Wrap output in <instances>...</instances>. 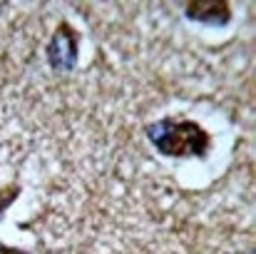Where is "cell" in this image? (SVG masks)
I'll list each match as a JSON object with an SVG mask.
<instances>
[{
    "label": "cell",
    "instance_id": "cell-1",
    "mask_svg": "<svg viewBox=\"0 0 256 254\" xmlns=\"http://www.w3.org/2000/svg\"><path fill=\"white\" fill-rule=\"evenodd\" d=\"M147 142L170 160H204L212 150V135L194 120L186 117H160L144 125Z\"/></svg>",
    "mask_w": 256,
    "mask_h": 254
},
{
    "label": "cell",
    "instance_id": "cell-2",
    "mask_svg": "<svg viewBox=\"0 0 256 254\" xmlns=\"http://www.w3.org/2000/svg\"><path fill=\"white\" fill-rule=\"evenodd\" d=\"M80 43H82L80 30L70 20H60L45 45V58H48L50 70L60 75L72 73L80 63Z\"/></svg>",
    "mask_w": 256,
    "mask_h": 254
},
{
    "label": "cell",
    "instance_id": "cell-3",
    "mask_svg": "<svg viewBox=\"0 0 256 254\" xmlns=\"http://www.w3.org/2000/svg\"><path fill=\"white\" fill-rule=\"evenodd\" d=\"M184 18L206 28H226L234 13L226 0H189L184 3Z\"/></svg>",
    "mask_w": 256,
    "mask_h": 254
},
{
    "label": "cell",
    "instance_id": "cell-4",
    "mask_svg": "<svg viewBox=\"0 0 256 254\" xmlns=\"http://www.w3.org/2000/svg\"><path fill=\"white\" fill-rule=\"evenodd\" d=\"M20 194H22V187H20L18 182H10V184L0 187V222H2L5 212L15 204V199H18Z\"/></svg>",
    "mask_w": 256,
    "mask_h": 254
},
{
    "label": "cell",
    "instance_id": "cell-5",
    "mask_svg": "<svg viewBox=\"0 0 256 254\" xmlns=\"http://www.w3.org/2000/svg\"><path fill=\"white\" fill-rule=\"evenodd\" d=\"M0 254H30L28 249H18V247H5L0 244Z\"/></svg>",
    "mask_w": 256,
    "mask_h": 254
},
{
    "label": "cell",
    "instance_id": "cell-6",
    "mask_svg": "<svg viewBox=\"0 0 256 254\" xmlns=\"http://www.w3.org/2000/svg\"><path fill=\"white\" fill-rule=\"evenodd\" d=\"M249 254H252V252H249Z\"/></svg>",
    "mask_w": 256,
    "mask_h": 254
}]
</instances>
